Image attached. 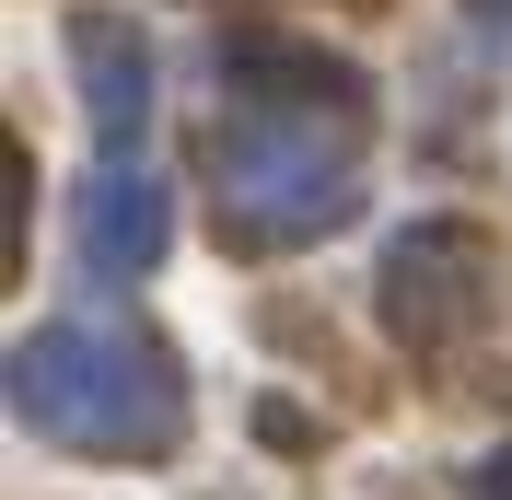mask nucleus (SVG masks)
<instances>
[{
  "label": "nucleus",
  "mask_w": 512,
  "mask_h": 500,
  "mask_svg": "<svg viewBox=\"0 0 512 500\" xmlns=\"http://www.w3.org/2000/svg\"><path fill=\"white\" fill-rule=\"evenodd\" d=\"M12 407L47 442H82V454H163L175 419H187L163 349L128 338V326H35L12 349Z\"/></svg>",
  "instance_id": "f257e3e1"
},
{
  "label": "nucleus",
  "mask_w": 512,
  "mask_h": 500,
  "mask_svg": "<svg viewBox=\"0 0 512 500\" xmlns=\"http://www.w3.org/2000/svg\"><path fill=\"white\" fill-rule=\"evenodd\" d=\"M210 187L245 221L256 245H291V233H326L350 210V117H303V105H256L222 128L210 152Z\"/></svg>",
  "instance_id": "f03ea898"
},
{
  "label": "nucleus",
  "mask_w": 512,
  "mask_h": 500,
  "mask_svg": "<svg viewBox=\"0 0 512 500\" xmlns=\"http://www.w3.org/2000/svg\"><path fill=\"white\" fill-rule=\"evenodd\" d=\"M478 35H501V47H512V0H478Z\"/></svg>",
  "instance_id": "20e7f679"
},
{
  "label": "nucleus",
  "mask_w": 512,
  "mask_h": 500,
  "mask_svg": "<svg viewBox=\"0 0 512 500\" xmlns=\"http://www.w3.org/2000/svg\"><path fill=\"white\" fill-rule=\"evenodd\" d=\"M82 256H105V268H152L163 256V187L152 175H105L82 198Z\"/></svg>",
  "instance_id": "7ed1b4c3"
}]
</instances>
